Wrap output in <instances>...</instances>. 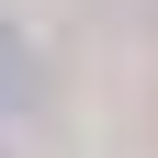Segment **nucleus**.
I'll return each instance as SVG.
<instances>
[{
	"mask_svg": "<svg viewBox=\"0 0 158 158\" xmlns=\"http://www.w3.org/2000/svg\"><path fill=\"white\" fill-rule=\"evenodd\" d=\"M23 102H34V56H23V34L0 23V147L23 135Z\"/></svg>",
	"mask_w": 158,
	"mask_h": 158,
	"instance_id": "obj_1",
	"label": "nucleus"
}]
</instances>
